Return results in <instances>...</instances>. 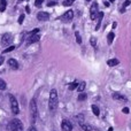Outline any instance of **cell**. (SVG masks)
Instances as JSON below:
<instances>
[{
    "mask_svg": "<svg viewBox=\"0 0 131 131\" xmlns=\"http://www.w3.org/2000/svg\"><path fill=\"white\" fill-rule=\"evenodd\" d=\"M85 86H86V84H85V82H78V85H77V91H79V92H83L84 91V89H85Z\"/></svg>",
    "mask_w": 131,
    "mask_h": 131,
    "instance_id": "14",
    "label": "cell"
},
{
    "mask_svg": "<svg viewBox=\"0 0 131 131\" xmlns=\"http://www.w3.org/2000/svg\"><path fill=\"white\" fill-rule=\"evenodd\" d=\"M40 40V36L38 34L37 35H32V36H29V39H28V45L30 44H34V43H37V41Z\"/></svg>",
    "mask_w": 131,
    "mask_h": 131,
    "instance_id": "10",
    "label": "cell"
},
{
    "mask_svg": "<svg viewBox=\"0 0 131 131\" xmlns=\"http://www.w3.org/2000/svg\"><path fill=\"white\" fill-rule=\"evenodd\" d=\"M81 127L83 128V130H84V131H92V128H91L89 124H84V123H82Z\"/></svg>",
    "mask_w": 131,
    "mask_h": 131,
    "instance_id": "19",
    "label": "cell"
},
{
    "mask_svg": "<svg viewBox=\"0 0 131 131\" xmlns=\"http://www.w3.org/2000/svg\"><path fill=\"white\" fill-rule=\"evenodd\" d=\"M77 85H78V82H77V81L72 82V83L69 85V90H75V89L77 88Z\"/></svg>",
    "mask_w": 131,
    "mask_h": 131,
    "instance_id": "20",
    "label": "cell"
},
{
    "mask_svg": "<svg viewBox=\"0 0 131 131\" xmlns=\"http://www.w3.org/2000/svg\"><path fill=\"white\" fill-rule=\"evenodd\" d=\"M30 114H31V120H32V123L36 122L37 120V115H38V112H37V105H36V101L34 99L30 101Z\"/></svg>",
    "mask_w": 131,
    "mask_h": 131,
    "instance_id": "3",
    "label": "cell"
},
{
    "mask_svg": "<svg viewBox=\"0 0 131 131\" xmlns=\"http://www.w3.org/2000/svg\"><path fill=\"white\" fill-rule=\"evenodd\" d=\"M8 128L12 131H23V124H22V122H21L20 120H17V118H14V120H12L10 122H9V124H8Z\"/></svg>",
    "mask_w": 131,
    "mask_h": 131,
    "instance_id": "2",
    "label": "cell"
},
{
    "mask_svg": "<svg viewBox=\"0 0 131 131\" xmlns=\"http://www.w3.org/2000/svg\"><path fill=\"white\" fill-rule=\"evenodd\" d=\"M90 43H91V45H92L93 47H95V45H97V38H95V37H91Z\"/></svg>",
    "mask_w": 131,
    "mask_h": 131,
    "instance_id": "22",
    "label": "cell"
},
{
    "mask_svg": "<svg viewBox=\"0 0 131 131\" xmlns=\"http://www.w3.org/2000/svg\"><path fill=\"white\" fill-rule=\"evenodd\" d=\"M37 18H38V21H48L50 14L46 13V12H39V13L37 14Z\"/></svg>",
    "mask_w": 131,
    "mask_h": 131,
    "instance_id": "9",
    "label": "cell"
},
{
    "mask_svg": "<svg viewBox=\"0 0 131 131\" xmlns=\"http://www.w3.org/2000/svg\"><path fill=\"white\" fill-rule=\"evenodd\" d=\"M116 25H117V23H116V22H114V23H113V28H114V29H115V28H116Z\"/></svg>",
    "mask_w": 131,
    "mask_h": 131,
    "instance_id": "37",
    "label": "cell"
},
{
    "mask_svg": "<svg viewBox=\"0 0 131 131\" xmlns=\"http://www.w3.org/2000/svg\"><path fill=\"white\" fill-rule=\"evenodd\" d=\"M114 37H115V35H114V32H109V34H108V37H107V38H108V44H109V45H111V44L113 43V40H114Z\"/></svg>",
    "mask_w": 131,
    "mask_h": 131,
    "instance_id": "17",
    "label": "cell"
},
{
    "mask_svg": "<svg viewBox=\"0 0 131 131\" xmlns=\"http://www.w3.org/2000/svg\"><path fill=\"white\" fill-rule=\"evenodd\" d=\"M9 101H10V108H12V112L13 114H18L20 109H18V104H17V100L15 99L13 94H9Z\"/></svg>",
    "mask_w": 131,
    "mask_h": 131,
    "instance_id": "4",
    "label": "cell"
},
{
    "mask_svg": "<svg viewBox=\"0 0 131 131\" xmlns=\"http://www.w3.org/2000/svg\"><path fill=\"white\" fill-rule=\"evenodd\" d=\"M61 129H62V131H71L72 125L68 120H63L61 123Z\"/></svg>",
    "mask_w": 131,
    "mask_h": 131,
    "instance_id": "8",
    "label": "cell"
},
{
    "mask_svg": "<svg viewBox=\"0 0 131 131\" xmlns=\"http://www.w3.org/2000/svg\"><path fill=\"white\" fill-rule=\"evenodd\" d=\"M75 36H76V40H77V43L81 44V43H82V38H81V36H79V34H78V32H76V34H75Z\"/></svg>",
    "mask_w": 131,
    "mask_h": 131,
    "instance_id": "27",
    "label": "cell"
},
{
    "mask_svg": "<svg viewBox=\"0 0 131 131\" xmlns=\"http://www.w3.org/2000/svg\"><path fill=\"white\" fill-rule=\"evenodd\" d=\"M90 15H91V18H92V20H95V17H97V15H98V4L97 2H93L92 6H91Z\"/></svg>",
    "mask_w": 131,
    "mask_h": 131,
    "instance_id": "6",
    "label": "cell"
},
{
    "mask_svg": "<svg viewBox=\"0 0 131 131\" xmlns=\"http://www.w3.org/2000/svg\"><path fill=\"white\" fill-rule=\"evenodd\" d=\"M109 1H111V2H113V1H115V0H109Z\"/></svg>",
    "mask_w": 131,
    "mask_h": 131,
    "instance_id": "39",
    "label": "cell"
},
{
    "mask_svg": "<svg viewBox=\"0 0 131 131\" xmlns=\"http://www.w3.org/2000/svg\"><path fill=\"white\" fill-rule=\"evenodd\" d=\"M72 17H74V12L72 10H67L63 15L61 16V21L64 23H68L70 22V21L72 20Z\"/></svg>",
    "mask_w": 131,
    "mask_h": 131,
    "instance_id": "5",
    "label": "cell"
},
{
    "mask_svg": "<svg viewBox=\"0 0 131 131\" xmlns=\"http://www.w3.org/2000/svg\"><path fill=\"white\" fill-rule=\"evenodd\" d=\"M8 64H9V67H10L12 69H17L18 68V63H17V61H16L15 59H9L8 60Z\"/></svg>",
    "mask_w": 131,
    "mask_h": 131,
    "instance_id": "11",
    "label": "cell"
},
{
    "mask_svg": "<svg viewBox=\"0 0 131 131\" xmlns=\"http://www.w3.org/2000/svg\"><path fill=\"white\" fill-rule=\"evenodd\" d=\"M7 6V0H0V12H4Z\"/></svg>",
    "mask_w": 131,
    "mask_h": 131,
    "instance_id": "16",
    "label": "cell"
},
{
    "mask_svg": "<svg viewBox=\"0 0 131 131\" xmlns=\"http://www.w3.org/2000/svg\"><path fill=\"white\" fill-rule=\"evenodd\" d=\"M108 131H113V128H109V129H108Z\"/></svg>",
    "mask_w": 131,
    "mask_h": 131,
    "instance_id": "38",
    "label": "cell"
},
{
    "mask_svg": "<svg viewBox=\"0 0 131 131\" xmlns=\"http://www.w3.org/2000/svg\"><path fill=\"white\" fill-rule=\"evenodd\" d=\"M86 1H91V0H86Z\"/></svg>",
    "mask_w": 131,
    "mask_h": 131,
    "instance_id": "41",
    "label": "cell"
},
{
    "mask_svg": "<svg viewBox=\"0 0 131 131\" xmlns=\"http://www.w3.org/2000/svg\"><path fill=\"white\" fill-rule=\"evenodd\" d=\"M38 32H39V29H35V30H32V31L30 32L29 35H30V36H32V35H37Z\"/></svg>",
    "mask_w": 131,
    "mask_h": 131,
    "instance_id": "29",
    "label": "cell"
},
{
    "mask_svg": "<svg viewBox=\"0 0 131 131\" xmlns=\"http://www.w3.org/2000/svg\"><path fill=\"white\" fill-rule=\"evenodd\" d=\"M58 104H59V98H58V92L55 89L51 90L50 92V101H48V107H50L51 112H55L58 107Z\"/></svg>",
    "mask_w": 131,
    "mask_h": 131,
    "instance_id": "1",
    "label": "cell"
},
{
    "mask_svg": "<svg viewBox=\"0 0 131 131\" xmlns=\"http://www.w3.org/2000/svg\"><path fill=\"white\" fill-rule=\"evenodd\" d=\"M123 113H125V114H128L129 113V108H128V107H125V108H123Z\"/></svg>",
    "mask_w": 131,
    "mask_h": 131,
    "instance_id": "32",
    "label": "cell"
},
{
    "mask_svg": "<svg viewBox=\"0 0 131 131\" xmlns=\"http://www.w3.org/2000/svg\"><path fill=\"white\" fill-rule=\"evenodd\" d=\"M5 89H6V83L4 79L0 78V90H5Z\"/></svg>",
    "mask_w": 131,
    "mask_h": 131,
    "instance_id": "24",
    "label": "cell"
},
{
    "mask_svg": "<svg viewBox=\"0 0 131 131\" xmlns=\"http://www.w3.org/2000/svg\"><path fill=\"white\" fill-rule=\"evenodd\" d=\"M4 61H5V58L2 57V55H0V66L4 63Z\"/></svg>",
    "mask_w": 131,
    "mask_h": 131,
    "instance_id": "31",
    "label": "cell"
},
{
    "mask_svg": "<svg viewBox=\"0 0 131 131\" xmlns=\"http://www.w3.org/2000/svg\"><path fill=\"white\" fill-rule=\"evenodd\" d=\"M97 17H98V23H97V27H95V30L99 29L100 23H101L102 17H104V13H102V12H99V13H98V15H97Z\"/></svg>",
    "mask_w": 131,
    "mask_h": 131,
    "instance_id": "13",
    "label": "cell"
},
{
    "mask_svg": "<svg viewBox=\"0 0 131 131\" xmlns=\"http://www.w3.org/2000/svg\"><path fill=\"white\" fill-rule=\"evenodd\" d=\"M14 48H15V46H9V47H8V48H6V50H4V52H2V53H4V54H5V53H8V52H12V51H13V50H14Z\"/></svg>",
    "mask_w": 131,
    "mask_h": 131,
    "instance_id": "26",
    "label": "cell"
},
{
    "mask_svg": "<svg viewBox=\"0 0 131 131\" xmlns=\"http://www.w3.org/2000/svg\"><path fill=\"white\" fill-rule=\"evenodd\" d=\"M43 2H44V0H36V1H35V6H37V7H40Z\"/></svg>",
    "mask_w": 131,
    "mask_h": 131,
    "instance_id": "28",
    "label": "cell"
},
{
    "mask_svg": "<svg viewBox=\"0 0 131 131\" xmlns=\"http://www.w3.org/2000/svg\"><path fill=\"white\" fill-rule=\"evenodd\" d=\"M107 63H108L109 67H114V66H117L120 62H118L117 59H112V60H108V61H107Z\"/></svg>",
    "mask_w": 131,
    "mask_h": 131,
    "instance_id": "15",
    "label": "cell"
},
{
    "mask_svg": "<svg viewBox=\"0 0 131 131\" xmlns=\"http://www.w3.org/2000/svg\"><path fill=\"white\" fill-rule=\"evenodd\" d=\"M104 4H105V6H106V7H108V6H109V2H108V1H105Z\"/></svg>",
    "mask_w": 131,
    "mask_h": 131,
    "instance_id": "35",
    "label": "cell"
},
{
    "mask_svg": "<svg viewBox=\"0 0 131 131\" xmlns=\"http://www.w3.org/2000/svg\"><path fill=\"white\" fill-rule=\"evenodd\" d=\"M58 1H59V0H48V2H47V6H48V7L55 6V5L58 4Z\"/></svg>",
    "mask_w": 131,
    "mask_h": 131,
    "instance_id": "21",
    "label": "cell"
},
{
    "mask_svg": "<svg viewBox=\"0 0 131 131\" xmlns=\"http://www.w3.org/2000/svg\"><path fill=\"white\" fill-rule=\"evenodd\" d=\"M23 20H24V15H21L20 17H18V23H20V24H22V22H23Z\"/></svg>",
    "mask_w": 131,
    "mask_h": 131,
    "instance_id": "30",
    "label": "cell"
},
{
    "mask_svg": "<svg viewBox=\"0 0 131 131\" xmlns=\"http://www.w3.org/2000/svg\"><path fill=\"white\" fill-rule=\"evenodd\" d=\"M86 98H88V95H86L85 93H81V94L78 95V100H79V101H83V100H85Z\"/></svg>",
    "mask_w": 131,
    "mask_h": 131,
    "instance_id": "23",
    "label": "cell"
},
{
    "mask_svg": "<svg viewBox=\"0 0 131 131\" xmlns=\"http://www.w3.org/2000/svg\"><path fill=\"white\" fill-rule=\"evenodd\" d=\"M25 10H27V13H30V7L27 6V7H25Z\"/></svg>",
    "mask_w": 131,
    "mask_h": 131,
    "instance_id": "34",
    "label": "cell"
},
{
    "mask_svg": "<svg viewBox=\"0 0 131 131\" xmlns=\"http://www.w3.org/2000/svg\"><path fill=\"white\" fill-rule=\"evenodd\" d=\"M130 5V0H127V1L124 2V5H123V7H127V6H129Z\"/></svg>",
    "mask_w": 131,
    "mask_h": 131,
    "instance_id": "33",
    "label": "cell"
},
{
    "mask_svg": "<svg viewBox=\"0 0 131 131\" xmlns=\"http://www.w3.org/2000/svg\"><path fill=\"white\" fill-rule=\"evenodd\" d=\"M92 112H93V114H94V115H97V116L100 114L99 108H98V107L95 106V105H92Z\"/></svg>",
    "mask_w": 131,
    "mask_h": 131,
    "instance_id": "18",
    "label": "cell"
},
{
    "mask_svg": "<svg viewBox=\"0 0 131 131\" xmlns=\"http://www.w3.org/2000/svg\"><path fill=\"white\" fill-rule=\"evenodd\" d=\"M113 98L115 100H120V101H128V99L124 97V95L120 94V93H114L113 94Z\"/></svg>",
    "mask_w": 131,
    "mask_h": 131,
    "instance_id": "12",
    "label": "cell"
},
{
    "mask_svg": "<svg viewBox=\"0 0 131 131\" xmlns=\"http://www.w3.org/2000/svg\"><path fill=\"white\" fill-rule=\"evenodd\" d=\"M29 131H37L36 129H35V128L34 127H31V128H30V129H29Z\"/></svg>",
    "mask_w": 131,
    "mask_h": 131,
    "instance_id": "36",
    "label": "cell"
},
{
    "mask_svg": "<svg viewBox=\"0 0 131 131\" xmlns=\"http://www.w3.org/2000/svg\"><path fill=\"white\" fill-rule=\"evenodd\" d=\"M75 0H64L63 1V6H70V5L74 4Z\"/></svg>",
    "mask_w": 131,
    "mask_h": 131,
    "instance_id": "25",
    "label": "cell"
},
{
    "mask_svg": "<svg viewBox=\"0 0 131 131\" xmlns=\"http://www.w3.org/2000/svg\"><path fill=\"white\" fill-rule=\"evenodd\" d=\"M13 41V36L10 34H5L1 38V43L2 45H9Z\"/></svg>",
    "mask_w": 131,
    "mask_h": 131,
    "instance_id": "7",
    "label": "cell"
},
{
    "mask_svg": "<svg viewBox=\"0 0 131 131\" xmlns=\"http://www.w3.org/2000/svg\"><path fill=\"white\" fill-rule=\"evenodd\" d=\"M23 1V0H18V2H22Z\"/></svg>",
    "mask_w": 131,
    "mask_h": 131,
    "instance_id": "40",
    "label": "cell"
}]
</instances>
